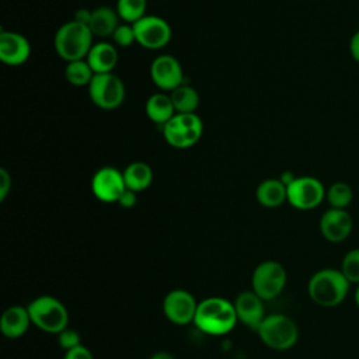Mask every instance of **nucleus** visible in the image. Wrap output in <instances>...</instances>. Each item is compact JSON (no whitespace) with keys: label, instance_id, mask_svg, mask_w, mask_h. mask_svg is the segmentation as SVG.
<instances>
[{"label":"nucleus","instance_id":"obj_18","mask_svg":"<svg viewBox=\"0 0 359 359\" xmlns=\"http://www.w3.org/2000/svg\"><path fill=\"white\" fill-rule=\"evenodd\" d=\"M31 323L27 307L11 306L1 314L0 330L7 338H20L27 332Z\"/></svg>","mask_w":359,"mask_h":359},{"label":"nucleus","instance_id":"obj_9","mask_svg":"<svg viewBox=\"0 0 359 359\" xmlns=\"http://www.w3.org/2000/svg\"><path fill=\"white\" fill-rule=\"evenodd\" d=\"M133 25L136 42L146 49H161L167 46L172 36V29L168 21L163 17L146 14Z\"/></svg>","mask_w":359,"mask_h":359},{"label":"nucleus","instance_id":"obj_22","mask_svg":"<svg viewBox=\"0 0 359 359\" xmlns=\"http://www.w3.org/2000/svg\"><path fill=\"white\" fill-rule=\"evenodd\" d=\"M122 172L126 188L136 194L147 189L153 182V170L144 161H133Z\"/></svg>","mask_w":359,"mask_h":359},{"label":"nucleus","instance_id":"obj_32","mask_svg":"<svg viewBox=\"0 0 359 359\" xmlns=\"http://www.w3.org/2000/svg\"><path fill=\"white\" fill-rule=\"evenodd\" d=\"M136 202H137L136 192H133V191H130V189H126V191L122 194V196L119 198V201H118V203H119L122 208H125V209L133 208V206L136 205Z\"/></svg>","mask_w":359,"mask_h":359},{"label":"nucleus","instance_id":"obj_26","mask_svg":"<svg viewBox=\"0 0 359 359\" xmlns=\"http://www.w3.org/2000/svg\"><path fill=\"white\" fill-rule=\"evenodd\" d=\"M147 0H118L116 13L126 24H135L146 15Z\"/></svg>","mask_w":359,"mask_h":359},{"label":"nucleus","instance_id":"obj_15","mask_svg":"<svg viewBox=\"0 0 359 359\" xmlns=\"http://www.w3.org/2000/svg\"><path fill=\"white\" fill-rule=\"evenodd\" d=\"M31 56V43L20 32H0V60L7 66H21Z\"/></svg>","mask_w":359,"mask_h":359},{"label":"nucleus","instance_id":"obj_23","mask_svg":"<svg viewBox=\"0 0 359 359\" xmlns=\"http://www.w3.org/2000/svg\"><path fill=\"white\" fill-rule=\"evenodd\" d=\"M170 97L177 114L196 112L199 107V94L189 84H181L170 93Z\"/></svg>","mask_w":359,"mask_h":359},{"label":"nucleus","instance_id":"obj_36","mask_svg":"<svg viewBox=\"0 0 359 359\" xmlns=\"http://www.w3.org/2000/svg\"><path fill=\"white\" fill-rule=\"evenodd\" d=\"M355 303L359 307V285H356V290H355Z\"/></svg>","mask_w":359,"mask_h":359},{"label":"nucleus","instance_id":"obj_1","mask_svg":"<svg viewBox=\"0 0 359 359\" xmlns=\"http://www.w3.org/2000/svg\"><path fill=\"white\" fill-rule=\"evenodd\" d=\"M234 303L223 297H208L198 304L194 318L195 325L210 335H223L230 332L237 324Z\"/></svg>","mask_w":359,"mask_h":359},{"label":"nucleus","instance_id":"obj_16","mask_svg":"<svg viewBox=\"0 0 359 359\" xmlns=\"http://www.w3.org/2000/svg\"><path fill=\"white\" fill-rule=\"evenodd\" d=\"M262 302L264 300L254 290L241 292L234 302L238 321L257 331L265 318V309Z\"/></svg>","mask_w":359,"mask_h":359},{"label":"nucleus","instance_id":"obj_28","mask_svg":"<svg viewBox=\"0 0 359 359\" xmlns=\"http://www.w3.org/2000/svg\"><path fill=\"white\" fill-rule=\"evenodd\" d=\"M112 43L115 46H121V48H128L130 46L133 42H136L135 38V31H133V25L132 24H119V27L115 29V32L112 34Z\"/></svg>","mask_w":359,"mask_h":359},{"label":"nucleus","instance_id":"obj_19","mask_svg":"<svg viewBox=\"0 0 359 359\" xmlns=\"http://www.w3.org/2000/svg\"><path fill=\"white\" fill-rule=\"evenodd\" d=\"M119 20L121 18L115 8H111L108 6H101L91 11L88 27L94 36L108 38V36H112L115 29L119 27Z\"/></svg>","mask_w":359,"mask_h":359},{"label":"nucleus","instance_id":"obj_6","mask_svg":"<svg viewBox=\"0 0 359 359\" xmlns=\"http://www.w3.org/2000/svg\"><path fill=\"white\" fill-rule=\"evenodd\" d=\"M161 128L164 140L175 149L192 147L203 135V122L196 112L175 114Z\"/></svg>","mask_w":359,"mask_h":359},{"label":"nucleus","instance_id":"obj_3","mask_svg":"<svg viewBox=\"0 0 359 359\" xmlns=\"http://www.w3.org/2000/svg\"><path fill=\"white\" fill-rule=\"evenodd\" d=\"M93 32L88 25L76 20L62 24L55 32L53 48L63 60L74 62L86 59L93 43Z\"/></svg>","mask_w":359,"mask_h":359},{"label":"nucleus","instance_id":"obj_21","mask_svg":"<svg viewBox=\"0 0 359 359\" xmlns=\"http://www.w3.org/2000/svg\"><path fill=\"white\" fill-rule=\"evenodd\" d=\"M255 198L265 208H278L287 201V187L279 178H268L258 184Z\"/></svg>","mask_w":359,"mask_h":359},{"label":"nucleus","instance_id":"obj_20","mask_svg":"<svg viewBox=\"0 0 359 359\" xmlns=\"http://www.w3.org/2000/svg\"><path fill=\"white\" fill-rule=\"evenodd\" d=\"M144 111L151 122L161 125V126L165 125L177 114L170 94H167L164 91L151 94L146 100Z\"/></svg>","mask_w":359,"mask_h":359},{"label":"nucleus","instance_id":"obj_2","mask_svg":"<svg viewBox=\"0 0 359 359\" xmlns=\"http://www.w3.org/2000/svg\"><path fill=\"white\" fill-rule=\"evenodd\" d=\"M349 287L351 283L341 269L324 268L310 278L307 292L316 304L321 307H335L346 299Z\"/></svg>","mask_w":359,"mask_h":359},{"label":"nucleus","instance_id":"obj_17","mask_svg":"<svg viewBox=\"0 0 359 359\" xmlns=\"http://www.w3.org/2000/svg\"><path fill=\"white\" fill-rule=\"evenodd\" d=\"M118 59L119 55L116 46L112 42L107 41L94 43L86 56V60L88 62L90 67L95 74L112 73L118 63Z\"/></svg>","mask_w":359,"mask_h":359},{"label":"nucleus","instance_id":"obj_31","mask_svg":"<svg viewBox=\"0 0 359 359\" xmlns=\"http://www.w3.org/2000/svg\"><path fill=\"white\" fill-rule=\"evenodd\" d=\"M65 359H94L93 353L84 346V345H77L65 353Z\"/></svg>","mask_w":359,"mask_h":359},{"label":"nucleus","instance_id":"obj_34","mask_svg":"<svg viewBox=\"0 0 359 359\" xmlns=\"http://www.w3.org/2000/svg\"><path fill=\"white\" fill-rule=\"evenodd\" d=\"M90 18H91V11L87 10V8H80L79 11H76L73 20H76V21H79L81 24L88 25L90 24Z\"/></svg>","mask_w":359,"mask_h":359},{"label":"nucleus","instance_id":"obj_11","mask_svg":"<svg viewBox=\"0 0 359 359\" xmlns=\"http://www.w3.org/2000/svg\"><path fill=\"white\" fill-rule=\"evenodd\" d=\"M126 189L123 172L115 167H101L91 178V191L104 203H118Z\"/></svg>","mask_w":359,"mask_h":359},{"label":"nucleus","instance_id":"obj_35","mask_svg":"<svg viewBox=\"0 0 359 359\" xmlns=\"http://www.w3.org/2000/svg\"><path fill=\"white\" fill-rule=\"evenodd\" d=\"M150 359H174V356L168 352H157Z\"/></svg>","mask_w":359,"mask_h":359},{"label":"nucleus","instance_id":"obj_24","mask_svg":"<svg viewBox=\"0 0 359 359\" xmlns=\"http://www.w3.org/2000/svg\"><path fill=\"white\" fill-rule=\"evenodd\" d=\"M94 74L95 73L93 72V69L90 67L86 59L69 62L66 63V67H65V77L67 83H70L74 87H83V86L88 87Z\"/></svg>","mask_w":359,"mask_h":359},{"label":"nucleus","instance_id":"obj_12","mask_svg":"<svg viewBox=\"0 0 359 359\" xmlns=\"http://www.w3.org/2000/svg\"><path fill=\"white\" fill-rule=\"evenodd\" d=\"M150 79L161 91L171 93L184 84V70L180 60L168 53L158 55L150 65Z\"/></svg>","mask_w":359,"mask_h":359},{"label":"nucleus","instance_id":"obj_5","mask_svg":"<svg viewBox=\"0 0 359 359\" xmlns=\"http://www.w3.org/2000/svg\"><path fill=\"white\" fill-rule=\"evenodd\" d=\"M257 332L261 341L275 351H286L292 348L299 338L296 323L289 316L279 313L265 316Z\"/></svg>","mask_w":359,"mask_h":359},{"label":"nucleus","instance_id":"obj_8","mask_svg":"<svg viewBox=\"0 0 359 359\" xmlns=\"http://www.w3.org/2000/svg\"><path fill=\"white\" fill-rule=\"evenodd\" d=\"M286 271L276 261H264L252 272V290L262 300H272L279 296L286 285Z\"/></svg>","mask_w":359,"mask_h":359},{"label":"nucleus","instance_id":"obj_30","mask_svg":"<svg viewBox=\"0 0 359 359\" xmlns=\"http://www.w3.org/2000/svg\"><path fill=\"white\" fill-rule=\"evenodd\" d=\"M11 175L6 168H0V201L3 202L11 191Z\"/></svg>","mask_w":359,"mask_h":359},{"label":"nucleus","instance_id":"obj_13","mask_svg":"<svg viewBox=\"0 0 359 359\" xmlns=\"http://www.w3.org/2000/svg\"><path fill=\"white\" fill-rule=\"evenodd\" d=\"M198 304L195 297L184 290V289H174L168 292L163 300V311L164 316L177 325H185L194 321Z\"/></svg>","mask_w":359,"mask_h":359},{"label":"nucleus","instance_id":"obj_25","mask_svg":"<svg viewBox=\"0 0 359 359\" xmlns=\"http://www.w3.org/2000/svg\"><path fill=\"white\" fill-rule=\"evenodd\" d=\"M325 199L331 208L346 209L353 199V191L349 184L344 181H337L325 189Z\"/></svg>","mask_w":359,"mask_h":359},{"label":"nucleus","instance_id":"obj_14","mask_svg":"<svg viewBox=\"0 0 359 359\" xmlns=\"http://www.w3.org/2000/svg\"><path fill=\"white\" fill-rule=\"evenodd\" d=\"M320 233L330 243H341L349 237L353 219L346 209L330 208L320 217Z\"/></svg>","mask_w":359,"mask_h":359},{"label":"nucleus","instance_id":"obj_7","mask_svg":"<svg viewBox=\"0 0 359 359\" xmlns=\"http://www.w3.org/2000/svg\"><path fill=\"white\" fill-rule=\"evenodd\" d=\"M88 95L91 102L104 111L119 108L126 97L123 81L114 73L94 74L88 84Z\"/></svg>","mask_w":359,"mask_h":359},{"label":"nucleus","instance_id":"obj_10","mask_svg":"<svg viewBox=\"0 0 359 359\" xmlns=\"http://www.w3.org/2000/svg\"><path fill=\"white\" fill-rule=\"evenodd\" d=\"M325 199V188L311 175L296 177L287 185V202L299 210H311Z\"/></svg>","mask_w":359,"mask_h":359},{"label":"nucleus","instance_id":"obj_29","mask_svg":"<svg viewBox=\"0 0 359 359\" xmlns=\"http://www.w3.org/2000/svg\"><path fill=\"white\" fill-rule=\"evenodd\" d=\"M57 344L65 351H69V349L80 345V334L76 330L66 327L65 330H62L57 334Z\"/></svg>","mask_w":359,"mask_h":359},{"label":"nucleus","instance_id":"obj_27","mask_svg":"<svg viewBox=\"0 0 359 359\" xmlns=\"http://www.w3.org/2000/svg\"><path fill=\"white\" fill-rule=\"evenodd\" d=\"M341 271L351 285H359V248H352L344 255Z\"/></svg>","mask_w":359,"mask_h":359},{"label":"nucleus","instance_id":"obj_4","mask_svg":"<svg viewBox=\"0 0 359 359\" xmlns=\"http://www.w3.org/2000/svg\"><path fill=\"white\" fill-rule=\"evenodd\" d=\"M27 309L32 324L45 332L59 334L69 324L67 309L56 297L39 296Z\"/></svg>","mask_w":359,"mask_h":359},{"label":"nucleus","instance_id":"obj_33","mask_svg":"<svg viewBox=\"0 0 359 359\" xmlns=\"http://www.w3.org/2000/svg\"><path fill=\"white\" fill-rule=\"evenodd\" d=\"M349 53L359 63V31H356L349 41Z\"/></svg>","mask_w":359,"mask_h":359}]
</instances>
